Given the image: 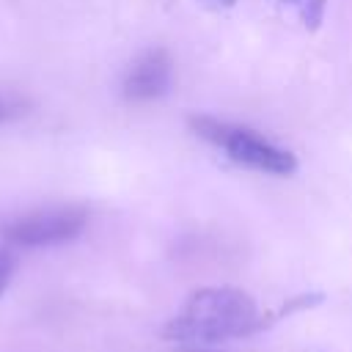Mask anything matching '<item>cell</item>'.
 Returning a JSON list of instances; mask_svg holds the SVG:
<instances>
[{
  "mask_svg": "<svg viewBox=\"0 0 352 352\" xmlns=\"http://www.w3.org/2000/svg\"><path fill=\"white\" fill-rule=\"evenodd\" d=\"M258 314L250 294L234 286H209L195 292L168 322L165 336L182 344H214L256 330Z\"/></svg>",
  "mask_w": 352,
  "mask_h": 352,
  "instance_id": "cell-1",
  "label": "cell"
},
{
  "mask_svg": "<svg viewBox=\"0 0 352 352\" xmlns=\"http://www.w3.org/2000/svg\"><path fill=\"white\" fill-rule=\"evenodd\" d=\"M190 126L195 129V135H201L204 140L223 148L228 160H234L236 165H245L250 170H261V173H272V176H289L297 168V160L292 151L275 146L272 140H267L264 135H258L250 126L217 121L212 116H192Z\"/></svg>",
  "mask_w": 352,
  "mask_h": 352,
  "instance_id": "cell-2",
  "label": "cell"
},
{
  "mask_svg": "<svg viewBox=\"0 0 352 352\" xmlns=\"http://www.w3.org/2000/svg\"><path fill=\"white\" fill-rule=\"evenodd\" d=\"M88 223L82 206H50L22 214L6 226V239L22 248H44L74 239Z\"/></svg>",
  "mask_w": 352,
  "mask_h": 352,
  "instance_id": "cell-3",
  "label": "cell"
},
{
  "mask_svg": "<svg viewBox=\"0 0 352 352\" xmlns=\"http://www.w3.org/2000/svg\"><path fill=\"white\" fill-rule=\"evenodd\" d=\"M170 74H173V63L170 55L160 47L146 50L143 55H138L124 77V96L129 102H154L160 96L168 94L170 85Z\"/></svg>",
  "mask_w": 352,
  "mask_h": 352,
  "instance_id": "cell-4",
  "label": "cell"
},
{
  "mask_svg": "<svg viewBox=\"0 0 352 352\" xmlns=\"http://www.w3.org/2000/svg\"><path fill=\"white\" fill-rule=\"evenodd\" d=\"M278 3L286 6L305 30H316L327 11V0H278Z\"/></svg>",
  "mask_w": 352,
  "mask_h": 352,
  "instance_id": "cell-5",
  "label": "cell"
},
{
  "mask_svg": "<svg viewBox=\"0 0 352 352\" xmlns=\"http://www.w3.org/2000/svg\"><path fill=\"white\" fill-rule=\"evenodd\" d=\"M11 275H14V258H11V253H8V250H3V248H0V294L6 292V286H8Z\"/></svg>",
  "mask_w": 352,
  "mask_h": 352,
  "instance_id": "cell-6",
  "label": "cell"
},
{
  "mask_svg": "<svg viewBox=\"0 0 352 352\" xmlns=\"http://www.w3.org/2000/svg\"><path fill=\"white\" fill-rule=\"evenodd\" d=\"M201 6H209V8H228V6H234L236 0H198Z\"/></svg>",
  "mask_w": 352,
  "mask_h": 352,
  "instance_id": "cell-7",
  "label": "cell"
},
{
  "mask_svg": "<svg viewBox=\"0 0 352 352\" xmlns=\"http://www.w3.org/2000/svg\"><path fill=\"white\" fill-rule=\"evenodd\" d=\"M182 352H209V349H198V346H190V349H182Z\"/></svg>",
  "mask_w": 352,
  "mask_h": 352,
  "instance_id": "cell-8",
  "label": "cell"
},
{
  "mask_svg": "<svg viewBox=\"0 0 352 352\" xmlns=\"http://www.w3.org/2000/svg\"><path fill=\"white\" fill-rule=\"evenodd\" d=\"M0 118H3V107H0Z\"/></svg>",
  "mask_w": 352,
  "mask_h": 352,
  "instance_id": "cell-9",
  "label": "cell"
}]
</instances>
